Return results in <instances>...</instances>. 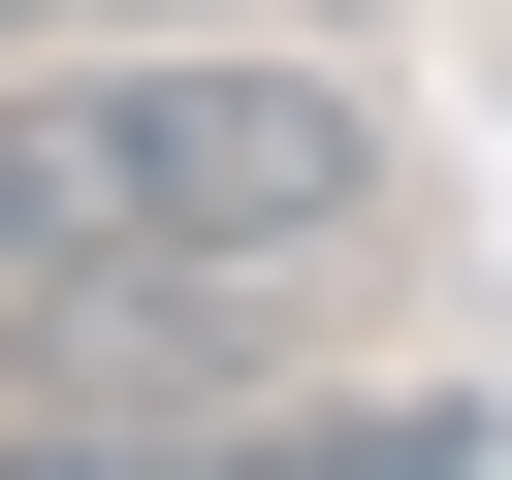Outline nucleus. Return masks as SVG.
<instances>
[{"instance_id": "obj_1", "label": "nucleus", "mask_w": 512, "mask_h": 480, "mask_svg": "<svg viewBox=\"0 0 512 480\" xmlns=\"http://www.w3.org/2000/svg\"><path fill=\"white\" fill-rule=\"evenodd\" d=\"M384 96L320 32H192V64H0V320L96 288H352L384 256Z\"/></svg>"}, {"instance_id": "obj_3", "label": "nucleus", "mask_w": 512, "mask_h": 480, "mask_svg": "<svg viewBox=\"0 0 512 480\" xmlns=\"http://www.w3.org/2000/svg\"><path fill=\"white\" fill-rule=\"evenodd\" d=\"M0 32H32V0H0Z\"/></svg>"}, {"instance_id": "obj_2", "label": "nucleus", "mask_w": 512, "mask_h": 480, "mask_svg": "<svg viewBox=\"0 0 512 480\" xmlns=\"http://www.w3.org/2000/svg\"><path fill=\"white\" fill-rule=\"evenodd\" d=\"M0 480H448V416H320V448H192V416H0Z\"/></svg>"}]
</instances>
